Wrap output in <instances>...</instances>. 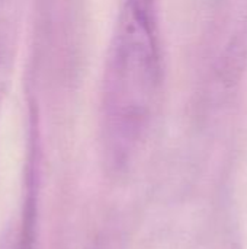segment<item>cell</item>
<instances>
[{
	"label": "cell",
	"mask_w": 247,
	"mask_h": 249,
	"mask_svg": "<svg viewBox=\"0 0 247 249\" xmlns=\"http://www.w3.org/2000/svg\"><path fill=\"white\" fill-rule=\"evenodd\" d=\"M162 80L157 20L124 4L112 38L102 93L103 127L115 160H124L141 137Z\"/></svg>",
	"instance_id": "6da1fadb"
},
{
	"label": "cell",
	"mask_w": 247,
	"mask_h": 249,
	"mask_svg": "<svg viewBox=\"0 0 247 249\" xmlns=\"http://www.w3.org/2000/svg\"><path fill=\"white\" fill-rule=\"evenodd\" d=\"M224 249H242V247H240L237 242H230Z\"/></svg>",
	"instance_id": "277c9868"
},
{
	"label": "cell",
	"mask_w": 247,
	"mask_h": 249,
	"mask_svg": "<svg viewBox=\"0 0 247 249\" xmlns=\"http://www.w3.org/2000/svg\"><path fill=\"white\" fill-rule=\"evenodd\" d=\"M7 71H9V50H7V41L3 35V31H0V105H1V96L4 93V85L7 82Z\"/></svg>",
	"instance_id": "7a4b0ae2"
},
{
	"label": "cell",
	"mask_w": 247,
	"mask_h": 249,
	"mask_svg": "<svg viewBox=\"0 0 247 249\" xmlns=\"http://www.w3.org/2000/svg\"><path fill=\"white\" fill-rule=\"evenodd\" d=\"M125 6L143 16L157 19V0H125Z\"/></svg>",
	"instance_id": "3957f363"
}]
</instances>
